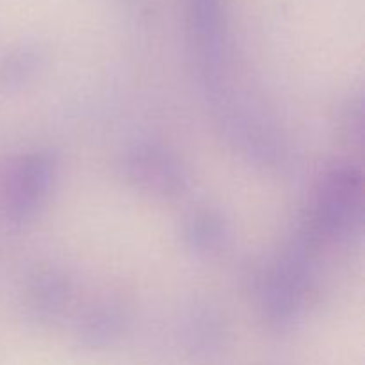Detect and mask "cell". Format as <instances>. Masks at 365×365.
Returning a JSON list of instances; mask_svg holds the SVG:
<instances>
[{
  "label": "cell",
  "instance_id": "obj_2",
  "mask_svg": "<svg viewBox=\"0 0 365 365\" xmlns=\"http://www.w3.org/2000/svg\"><path fill=\"white\" fill-rule=\"evenodd\" d=\"M362 203L360 171L349 164H335L321 177L307 230L319 245L349 241L362 225Z\"/></svg>",
  "mask_w": 365,
  "mask_h": 365
},
{
  "label": "cell",
  "instance_id": "obj_4",
  "mask_svg": "<svg viewBox=\"0 0 365 365\" xmlns=\"http://www.w3.org/2000/svg\"><path fill=\"white\" fill-rule=\"evenodd\" d=\"M123 178L141 192L157 198H177L189 187V175L173 152L157 143H135L121 155Z\"/></svg>",
  "mask_w": 365,
  "mask_h": 365
},
{
  "label": "cell",
  "instance_id": "obj_11",
  "mask_svg": "<svg viewBox=\"0 0 365 365\" xmlns=\"http://www.w3.org/2000/svg\"><path fill=\"white\" fill-rule=\"evenodd\" d=\"M45 63L38 43H21L0 61V91L13 93L31 82Z\"/></svg>",
  "mask_w": 365,
  "mask_h": 365
},
{
  "label": "cell",
  "instance_id": "obj_10",
  "mask_svg": "<svg viewBox=\"0 0 365 365\" xmlns=\"http://www.w3.org/2000/svg\"><path fill=\"white\" fill-rule=\"evenodd\" d=\"M228 237V227L225 217L217 210H192L182 225L184 245L198 255H209L217 252Z\"/></svg>",
  "mask_w": 365,
  "mask_h": 365
},
{
  "label": "cell",
  "instance_id": "obj_5",
  "mask_svg": "<svg viewBox=\"0 0 365 365\" xmlns=\"http://www.w3.org/2000/svg\"><path fill=\"white\" fill-rule=\"evenodd\" d=\"M57 173V160L50 152H32L18 160L4 187L2 207L14 225L29 223L46 203Z\"/></svg>",
  "mask_w": 365,
  "mask_h": 365
},
{
  "label": "cell",
  "instance_id": "obj_1",
  "mask_svg": "<svg viewBox=\"0 0 365 365\" xmlns=\"http://www.w3.org/2000/svg\"><path fill=\"white\" fill-rule=\"evenodd\" d=\"M319 246L303 227L264 273L260 307L264 323L274 334H289L298 324L312 278L314 253Z\"/></svg>",
  "mask_w": 365,
  "mask_h": 365
},
{
  "label": "cell",
  "instance_id": "obj_6",
  "mask_svg": "<svg viewBox=\"0 0 365 365\" xmlns=\"http://www.w3.org/2000/svg\"><path fill=\"white\" fill-rule=\"evenodd\" d=\"M73 296V282L56 266L39 267L29 277L24 292V309L32 324L46 327L63 316Z\"/></svg>",
  "mask_w": 365,
  "mask_h": 365
},
{
  "label": "cell",
  "instance_id": "obj_3",
  "mask_svg": "<svg viewBox=\"0 0 365 365\" xmlns=\"http://www.w3.org/2000/svg\"><path fill=\"white\" fill-rule=\"evenodd\" d=\"M185 32L196 71L207 91L217 95L228 41L227 0H184Z\"/></svg>",
  "mask_w": 365,
  "mask_h": 365
},
{
  "label": "cell",
  "instance_id": "obj_9",
  "mask_svg": "<svg viewBox=\"0 0 365 365\" xmlns=\"http://www.w3.org/2000/svg\"><path fill=\"white\" fill-rule=\"evenodd\" d=\"M227 324L220 310L202 305L189 314L185 324V344L189 353L200 362L220 359L227 344Z\"/></svg>",
  "mask_w": 365,
  "mask_h": 365
},
{
  "label": "cell",
  "instance_id": "obj_7",
  "mask_svg": "<svg viewBox=\"0 0 365 365\" xmlns=\"http://www.w3.org/2000/svg\"><path fill=\"white\" fill-rule=\"evenodd\" d=\"M225 130L239 150L262 166H277L284 157V146L271 127L248 110L225 109Z\"/></svg>",
  "mask_w": 365,
  "mask_h": 365
},
{
  "label": "cell",
  "instance_id": "obj_8",
  "mask_svg": "<svg viewBox=\"0 0 365 365\" xmlns=\"http://www.w3.org/2000/svg\"><path fill=\"white\" fill-rule=\"evenodd\" d=\"M127 324L128 310L125 303L120 299H103L78 319L75 337L84 349L100 351L118 342Z\"/></svg>",
  "mask_w": 365,
  "mask_h": 365
},
{
  "label": "cell",
  "instance_id": "obj_12",
  "mask_svg": "<svg viewBox=\"0 0 365 365\" xmlns=\"http://www.w3.org/2000/svg\"><path fill=\"white\" fill-rule=\"evenodd\" d=\"M364 102L362 96H355L346 103L342 109L341 118V128L346 132L349 141L360 143L364 132Z\"/></svg>",
  "mask_w": 365,
  "mask_h": 365
}]
</instances>
